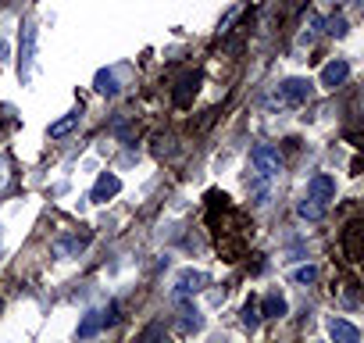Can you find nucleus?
<instances>
[{
  "label": "nucleus",
  "mask_w": 364,
  "mask_h": 343,
  "mask_svg": "<svg viewBox=\"0 0 364 343\" xmlns=\"http://www.w3.org/2000/svg\"><path fill=\"white\" fill-rule=\"evenodd\" d=\"M208 226H211V236H215V247L222 254V261H240L247 250H250V240H254V222L247 211H240L225 194L211 190L208 194Z\"/></svg>",
  "instance_id": "1"
},
{
  "label": "nucleus",
  "mask_w": 364,
  "mask_h": 343,
  "mask_svg": "<svg viewBox=\"0 0 364 343\" xmlns=\"http://www.w3.org/2000/svg\"><path fill=\"white\" fill-rule=\"evenodd\" d=\"M250 164H254V176L257 179H279L282 172V154L275 143H257L250 150Z\"/></svg>",
  "instance_id": "2"
},
{
  "label": "nucleus",
  "mask_w": 364,
  "mask_h": 343,
  "mask_svg": "<svg viewBox=\"0 0 364 343\" xmlns=\"http://www.w3.org/2000/svg\"><path fill=\"white\" fill-rule=\"evenodd\" d=\"M339 250L346 258V265H360L364 258V222H350L339 236Z\"/></svg>",
  "instance_id": "3"
},
{
  "label": "nucleus",
  "mask_w": 364,
  "mask_h": 343,
  "mask_svg": "<svg viewBox=\"0 0 364 343\" xmlns=\"http://www.w3.org/2000/svg\"><path fill=\"white\" fill-rule=\"evenodd\" d=\"M307 197H311V201H318V204L336 201V179H332V176H325V172L311 176V179H307Z\"/></svg>",
  "instance_id": "4"
},
{
  "label": "nucleus",
  "mask_w": 364,
  "mask_h": 343,
  "mask_svg": "<svg viewBox=\"0 0 364 343\" xmlns=\"http://www.w3.org/2000/svg\"><path fill=\"white\" fill-rule=\"evenodd\" d=\"M307 97H311V83L307 79H286L279 86V100L282 104H307Z\"/></svg>",
  "instance_id": "5"
},
{
  "label": "nucleus",
  "mask_w": 364,
  "mask_h": 343,
  "mask_svg": "<svg viewBox=\"0 0 364 343\" xmlns=\"http://www.w3.org/2000/svg\"><path fill=\"white\" fill-rule=\"evenodd\" d=\"M208 286V275L204 272H193V268H186L178 279H175V297H190V293H200Z\"/></svg>",
  "instance_id": "6"
},
{
  "label": "nucleus",
  "mask_w": 364,
  "mask_h": 343,
  "mask_svg": "<svg viewBox=\"0 0 364 343\" xmlns=\"http://www.w3.org/2000/svg\"><path fill=\"white\" fill-rule=\"evenodd\" d=\"M197 90H200V72H190V75H182V83H178V90L171 93V100H175V107H190V100L197 97Z\"/></svg>",
  "instance_id": "7"
},
{
  "label": "nucleus",
  "mask_w": 364,
  "mask_h": 343,
  "mask_svg": "<svg viewBox=\"0 0 364 343\" xmlns=\"http://www.w3.org/2000/svg\"><path fill=\"white\" fill-rule=\"evenodd\" d=\"M118 190H122V179L111 176V172H104V176L97 179V186H93V194H90V201H93V204H104V201H111Z\"/></svg>",
  "instance_id": "8"
},
{
  "label": "nucleus",
  "mask_w": 364,
  "mask_h": 343,
  "mask_svg": "<svg viewBox=\"0 0 364 343\" xmlns=\"http://www.w3.org/2000/svg\"><path fill=\"white\" fill-rule=\"evenodd\" d=\"M346 75H350V65H346L343 58H336V61H328V65L321 68V86L336 90V86H343V83H346Z\"/></svg>",
  "instance_id": "9"
},
{
  "label": "nucleus",
  "mask_w": 364,
  "mask_h": 343,
  "mask_svg": "<svg viewBox=\"0 0 364 343\" xmlns=\"http://www.w3.org/2000/svg\"><path fill=\"white\" fill-rule=\"evenodd\" d=\"M328 336H332L336 343H357V339H360V329L350 325V322H343V318H332V322H328Z\"/></svg>",
  "instance_id": "10"
},
{
  "label": "nucleus",
  "mask_w": 364,
  "mask_h": 343,
  "mask_svg": "<svg viewBox=\"0 0 364 343\" xmlns=\"http://www.w3.org/2000/svg\"><path fill=\"white\" fill-rule=\"evenodd\" d=\"M26 33V43H22V68H18V75L22 79H29V61H33V47H36V26H22Z\"/></svg>",
  "instance_id": "11"
},
{
  "label": "nucleus",
  "mask_w": 364,
  "mask_h": 343,
  "mask_svg": "<svg viewBox=\"0 0 364 343\" xmlns=\"http://www.w3.org/2000/svg\"><path fill=\"white\" fill-rule=\"evenodd\" d=\"M261 315H264V318H282V315H286L282 293H268V297L261 300Z\"/></svg>",
  "instance_id": "12"
},
{
  "label": "nucleus",
  "mask_w": 364,
  "mask_h": 343,
  "mask_svg": "<svg viewBox=\"0 0 364 343\" xmlns=\"http://www.w3.org/2000/svg\"><path fill=\"white\" fill-rule=\"evenodd\" d=\"M100 325H104V315H100V311H90V315L79 322V339H90V336H97V332H100Z\"/></svg>",
  "instance_id": "13"
},
{
  "label": "nucleus",
  "mask_w": 364,
  "mask_h": 343,
  "mask_svg": "<svg viewBox=\"0 0 364 343\" xmlns=\"http://www.w3.org/2000/svg\"><path fill=\"white\" fill-rule=\"evenodd\" d=\"M296 211H300V218H311V222H318V218L325 215V204H318V201L304 197V201L296 204Z\"/></svg>",
  "instance_id": "14"
},
{
  "label": "nucleus",
  "mask_w": 364,
  "mask_h": 343,
  "mask_svg": "<svg viewBox=\"0 0 364 343\" xmlns=\"http://www.w3.org/2000/svg\"><path fill=\"white\" fill-rule=\"evenodd\" d=\"M75 125H79V111H72V115H65L61 122H54V125H50V136H54V139H61V136H65V132H72Z\"/></svg>",
  "instance_id": "15"
},
{
  "label": "nucleus",
  "mask_w": 364,
  "mask_h": 343,
  "mask_svg": "<svg viewBox=\"0 0 364 343\" xmlns=\"http://www.w3.org/2000/svg\"><path fill=\"white\" fill-rule=\"evenodd\" d=\"M97 90H100L104 97H114V93H118V79H114V72H97Z\"/></svg>",
  "instance_id": "16"
},
{
  "label": "nucleus",
  "mask_w": 364,
  "mask_h": 343,
  "mask_svg": "<svg viewBox=\"0 0 364 343\" xmlns=\"http://www.w3.org/2000/svg\"><path fill=\"white\" fill-rule=\"evenodd\" d=\"M82 247H86V236H82V240H79V236H68V240H58V243H54V254H58V258H65V254L82 250Z\"/></svg>",
  "instance_id": "17"
},
{
  "label": "nucleus",
  "mask_w": 364,
  "mask_h": 343,
  "mask_svg": "<svg viewBox=\"0 0 364 343\" xmlns=\"http://www.w3.org/2000/svg\"><path fill=\"white\" fill-rule=\"evenodd\" d=\"M257 322H261V307H257V300H247L243 304V325L247 329H257Z\"/></svg>",
  "instance_id": "18"
},
{
  "label": "nucleus",
  "mask_w": 364,
  "mask_h": 343,
  "mask_svg": "<svg viewBox=\"0 0 364 343\" xmlns=\"http://www.w3.org/2000/svg\"><path fill=\"white\" fill-rule=\"evenodd\" d=\"M318 279V268L314 265H300L296 272H293V283H300V286H307V283H314Z\"/></svg>",
  "instance_id": "19"
},
{
  "label": "nucleus",
  "mask_w": 364,
  "mask_h": 343,
  "mask_svg": "<svg viewBox=\"0 0 364 343\" xmlns=\"http://www.w3.org/2000/svg\"><path fill=\"white\" fill-rule=\"evenodd\" d=\"M346 33V22L343 19H328V36H343Z\"/></svg>",
  "instance_id": "20"
}]
</instances>
